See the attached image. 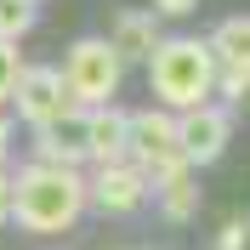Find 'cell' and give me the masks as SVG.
Masks as SVG:
<instances>
[{
	"label": "cell",
	"mask_w": 250,
	"mask_h": 250,
	"mask_svg": "<svg viewBox=\"0 0 250 250\" xmlns=\"http://www.w3.org/2000/svg\"><path fill=\"white\" fill-rule=\"evenodd\" d=\"M85 210V182L74 176V165H51L40 159L34 171H23L12 182V216L34 233H62L74 228Z\"/></svg>",
	"instance_id": "obj_1"
},
{
	"label": "cell",
	"mask_w": 250,
	"mask_h": 250,
	"mask_svg": "<svg viewBox=\"0 0 250 250\" xmlns=\"http://www.w3.org/2000/svg\"><path fill=\"white\" fill-rule=\"evenodd\" d=\"M148 85L165 108H199L216 91V51L205 40H159L148 51Z\"/></svg>",
	"instance_id": "obj_2"
},
{
	"label": "cell",
	"mask_w": 250,
	"mask_h": 250,
	"mask_svg": "<svg viewBox=\"0 0 250 250\" xmlns=\"http://www.w3.org/2000/svg\"><path fill=\"white\" fill-rule=\"evenodd\" d=\"M125 159H131L148 182H165V176L188 171L182 142H176V114H165V108L131 114V125H125Z\"/></svg>",
	"instance_id": "obj_3"
},
{
	"label": "cell",
	"mask_w": 250,
	"mask_h": 250,
	"mask_svg": "<svg viewBox=\"0 0 250 250\" xmlns=\"http://www.w3.org/2000/svg\"><path fill=\"white\" fill-rule=\"evenodd\" d=\"M62 80H68V97H74V103L103 108V103H114V91H120L125 62H120V51H114L108 40H74V46H68V62H62Z\"/></svg>",
	"instance_id": "obj_4"
},
{
	"label": "cell",
	"mask_w": 250,
	"mask_h": 250,
	"mask_svg": "<svg viewBox=\"0 0 250 250\" xmlns=\"http://www.w3.org/2000/svg\"><path fill=\"white\" fill-rule=\"evenodd\" d=\"M12 103H17V114H23L29 125H46V120H57V114L74 108L62 68H23L17 85H12Z\"/></svg>",
	"instance_id": "obj_5"
},
{
	"label": "cell",
	"mask_w": 250,
	"mask_h": 250,
	"mask_svg": "<svg viewBox=\"0 0 250 250\" xmlns=\"http://www.w3.org/2000/svg\"><path fill=\"white\" fill-rule=\"evenodd\" d=\"M228 131H233V120L222 108H182V120H176V142H182V159L188 165H210V159H222V148H228Z\"/></svg>",
	"instance_id": "obj_6"
},
{
	"label": "cell",
	"mask_w": 250,
	"mask_h": 250,
	"mask_svg": "<svg viewBox=\"0 0 250 250\" xmlns=\"http://www.w3.org/2000/svg\"><path fill=\"white\" fill-rule=\"evenodd\" d=\"M148 199V176L131 165V159H114V165H97L91 188H85V205H97V210H114V216H125V210H137V205Z\"/></svg>",
	"instance_id": "obj_7"
},
{
	"label": "cell",
	"mask_w": 250,
	"mask_h": 250,
	"mask_svg": "<svg viewBox=\"0 0 250 250\" xmlns=\"http://www.w3.org/2000/svg\"><path fill=\"white\" fill-rule=\"evenodd\" d=\"M40 131V154L51 159V165H80L85 159V108H68L57 114V120L34 125Z\"/></svg>",
	"instance_id": "obj_8"
},
{
	"label": "cell",
	"mask_w": 250,
	"mask_h": 250,
	"mask_svg": "<svg viewBox=\"0 0 250 250\" xmlns=\"http://www.w3.org/2000/svg\"><path fill=\"white\" fill-rule=\"evenodd\" d=\"M125 125H131V114L120 108H85V159H97V165H114V159H125Z\"/></svg>",
	"instance_id": "obj_9"
},
{
	"label": "cell",
	"mask_w": 250,
	"mask_h": 250,
	"mask_svg": "<svg viewBox=\"0 0 250 250\" xmlns=\"http://www.w3.org/2000/svg\"><path fill=\"white\" fill-rule=\"evenodd\" d=\"M114 51H120V62H148V51L159 46V17L148 12H120L114 17Z\"/></svg>",
	"instance_id": "obj_10"
},
{
	"label": "cell",
	"mask_w": 250,
	"mask_h": 250,
	"mask_svg": "<svg viewBox=\"0 0 250 250\" xmlns=\"http://www.w3.org/2000/svg\"><path fill=\"white\" fill-rule=\"evenodd\" d=\"M210 51H216V62H239V68H250V17H222Z\"/></svg>",
	"instance_id": "obj_11"
},
{
	"label": "cell",
	"mask_w": 250,
	"mask_h": 250,
	"mask_svg": "<svg viewBox=\"0 0 250 250\" xmlns=\"http://www.w3.org/2000/svg\"><path fill=\"white\" fill-rule=\"evenodd\" d=\"M159 193H165V216H171V222H188L193 210H199V188H193V176H188V171L165 176Z\"/></svg>",
	"instance_id": "obj_12"
},
{
	"label": "cell",
	"mask_w": 250,
	"mask_h": 250,
	"mask_svg": "<svg viewBox=\"0 0 250 250\" xmlns=\"http://www.w3.org/2000/svg\"><path fill=\"white\" fill-rule=\"evenodd\" d=\"M34 17H40L34 0H0V40H23L34 29Z\"/></svg>",
	"instance_id": "obj_13"
},
{
	"label": "cell",
	"mask_w": 250,
	"mask_h": 250,
	"mask_svg": "<svg viewBox=\"0 0 250 250\" xmlns=\"http://www.w3.org/2000/svg\"><path fill=\"white\" fill-rule=\"evenodd\" d=\"M17 74H23V57H17V40H0V103L12 97Z\"/></svg>",
	"instance_id": "obj_14"
},
{
	"label": "cell",
	"mask_w": 250,
	"mask_h": 250,
	"mask_svg": "<svg viewBox=\"0 0 250 250\" xmlns=\"http://www.w3.org/2000/svg\"><path fill=\"white\" fill-rule=\"evenodd\" d=\"M216 85H222V97H245L250 91V68H239V62H216Z\"/></svg>",
	"instance_id": "obj_15"
},
{
	"label": "cell",
	"mask_w": 250,
	"mask_h": 250,
	"mask_svg": "<svg viewBox=\"0 0 250 250\" xmlns=\"http://www.w3.org/2000/svg\"><path fill=\"white\" fill-rule=\"evenodd\" d=\"M245 245H250V222H228L216 233V250H245Z\"/></svg>",
	"instance_id": "obj_16"
},
{
	"label": "cell",
	"mask_w": 250,
	"mask_h": 250,
	"mask_svg": "<svg viewBox=\"0 0 250 250\" xmlns=\"http://www.w3.org/2000/svg\"><path fill=\"white\" fill-rule=\"evenodd\" d=\"M193 6H199V0H154L159 17H182V12H193Z\"/></svg>",
	"instance_id": "obj_17"
},
{
	"label": "cell",
	"mask_w": 250,
	"mask_h": 250,
	"mask_svg": "<svg viewBox=\"0 0 250 250\" xmlns=\"http://www.w3.org/2000/svg\"><path fill=\"white\" fill-rule=\"evenodd\" d=\"M6 222H12V176L0 171V228H6Z\"/></svg>",
	"instance_id": "obj_18"
},
{
	"label": "cell",
	"mask_w": 250,
	"mask_h": 250,
	"mask_svg": "<svg viewBox=\"0 0 250 250\" xmlns=\"http://www.w3.org/2000/svg\"><path fill=\"white\" fill-rule=\"evenodd\" d=\"M6 154H12V125L0 120V159H6Z\"/></svg>",
	"instance_id": "obj_19"
}]
</instances>
